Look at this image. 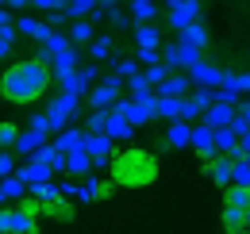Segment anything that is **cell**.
Instances as JSON below:
<instances>
[{
    "mask_svg": "<svg viewBox=\"0 0 250 234\" xmlns=\"http://www.w3.org/2000/svg\"><path fill=\"white\" fill-rule=\"evenodd\" d=\"M50 61L42 58H23L12 61L4 73H0V96L8 104H35L46 88H50Z\"/></svg>",
    "mask_w": 250,
    "mask_h": 234,
    "instance_id": "obj_1",
    "label": "cell"
},
{
    "mask_svg": "<svg viewBox=\"0 0 250 234\" xmlns=\"http://www.w3.org/2000/svg\"><path fill=\"white\" fill-rule=\"evenodd\" d=\"M108 176H112L116 188H150L158 180V154H150V150H143V146L112 150Z\"/></svg>",
    "mask_w": 250,
    "mask_h": 234,
    "instance_id": "obj_2",
    "label": "cell"
},
{
    "mask_svg": "<svg viewBox=\"0 0 250 234\" xmlns=\"http://www.w3.org/2000/svg\"><path fill=\"white\" fill-rule=\"evenodd\" d=\"M196 20H200V0H177V4L169 8V16H166V23L177 31V35H181L188 23H196Z\"/></svg>",
    "mask_w": 250,
    "mask_h": 234,
    "instance_id": "obj_3",
    "label": "cell"
},
{
    "mask_svg": "<svg viewBox=\"0 0 250 234\" xmlns=\"http://www.w3.org/2000/svg\"><path fill=\"white\" fill-rule=\"evenodd\" d=\"M120 88H124V77H120V73L104 77V85L89 92V104H93V108H112V104L120 100Z\"/></svg>",
    "mask_w": 250,
    "mask_h": 234,
    "instance_id": "obj_4",
    "label": "cell"
},
{
    "mask_svg": "<svg viewBox=\"0 0 250 234\" xmlns=\"http://www.w3.org/2000/svg\"><path fill=\"white\" fill-rule=\"evenodd\" d=\"M223 73H227V69H219V65H212V61L200 58L192 69H188V81L200 85V88H219V85H223Z\"/></svg>",
    "mask_w": 250,
    "mask_h": 234,
    "instance_id": "obj_5",
    "label": "cell"
},
{
    "mask_svg": "<svg viewBox=\"0 0 250 234\" xmlns=\"http://www.w3.org/2000/svg\"><path fill=\"white\" fill-rule=\"evenodd\" d=\"M231 165H235V157L216 154V157H208V161H204V173L212 176V184H216V188H227V184H231Z\"/></svg>",
    "mask_w": 250,
    "mask_h": 234,
    "instance_id": "obj_6",
    "label": "cell"
},
{
    "mask_svg": "<svg viewBox=\"0 0 250 234\" xmlns=\"http://www.w3.org/2000/svg\"><path fill=\"white\" fill-rule=\"evenodd\" d=\"M85 150H89V157H93V165H108V157H112V138L100 131V135H85Z\"/></svg>",
    "mask_w": 250,
    "mask_h": 234,
    "instance_id": "obj_7",
    "label": "cell"
},
{
    "mask_svg": "<svg viewBox=\"0 0 250 234\" xmlns=\"http://www.w3.org/2000/svg\"><path fill=\"white\" fill-rule=\"evenodd\" d=\"M135 50H162V27L158 23H135Z\"/></svg>",
    "mask_w": 250,
    "mask_h": 234,
    "instance_id": "obj_8",
    "label": "cell"
},
{
    "mask_svg": "<svg viewBox=\"0 0 250 234\" xmlns=\"http://www.w3.org/2000/svg\"><path fill=\"white\" fill-rule=\"evenodd\" d=\"M188 142H192V123L173 119V123H169V131H166V150H185Z\"/></svg>",
    "mask_w": 250,
    "mask_h": 234,
    "instance_id": "obj_9",
    "label": "cell"
},
{
    "mask_svg": "<svg viewBox=\"0 0 250 234\" xmlns=\"http://www.w3.org/2000/svg\"><path fill=\"white\" fill-rule=\"evenodd\" d=\"M42 215H46V219H54V223H73L77 207L69 204V196H54L50 204H42Z\"/></svg>",
    "mask_w": 250,
    "mask_h": 234,
    "instance_id": "obj_10",
    "label": "cell"
},
{
    "mask_svg": "<svg viewBox=\"0 0 250 234\" xmlns=\"http://www.w3.org/2000/svg\"><path fill=\"white\" fill-rule=\"evenodd\" d=\"M16 176H20V180H23V184H27V188H35V184H42V180H50V176H54V169H50V165H42V161H27V165H23V169H16Z\"/></svg>",
    "mask_w": 250,
    "mask_h": 234,
    "instance_id": "obj_11",
    "label": "cell"
},
{
    "mask_svg": "<svg viewBox=\"0 0 250 234\" xmlns=\"http://www.w3.org/2000/svg\"><path fill=\"white\" fill-rule=\"evenodd\" d=\"M42 142H46V131H35V127H27V131H20V135H16V154H23V157H31L35 150L42 146Z\"/></svg>",
    "mask_w": 250,
    "mask_h": 234,
    "instance_id": "obj_12",
    "label": "cell"
},
{
    "mask_svg": "<svg viewBox=\"0 0 250 234\" xmlns=\"http://www.w3.org/2000/svg\"><path fill=\"white\" fill-rule=\"evenodd\" d=\"M188 146H196V154L208 161V157H216V142H212V127L208 123H200V127H192V142Z\"/></svg>",
    "mask_w": 250,
    "mask_h": 234,
    "instance_id": "obj_13",
    "label": "cell"
},
{
    "mask_svg": "<svg viewBox=\"0 0 250 234\" xmlns=\"http://www.w3.org/2000/svg\"><path fill=\"white\" fill-rule=\"evenodd\" d=\"M65 173L69 176H89L93 173V157H89V150H73V154H65Z\"/></svg>",
    "mask_w": 250,
    "mask_h": 234,
    "instance_id": "obj_14",
    "label": "cell"
},
{
    "mask_svg": "<svg viewBox=\"0 0 250 234\" xmlns=\"http://www.w3.org/2000/svg\"><path fill=\"white\" fill-rule=\"evenodd\" d=\"M235 119V104H219V100H212L208 108H204V123L208 127H227Z\"/></svg>",
    "mask_w": 250,
    "mask_h": 234,
    "instance_id": "obj_15",
    "label": "cell"
},
{
    "mask_svg": "<svg viewBox=\"0 0 250 234\" xmlns=\"http://www.w3.org/2000/svg\"><path fill=\"white\" fill-rule=\"evenodd\" d=\"M23 196H27V184H23V180H20L16 173L0 180V204H20Z\"/></svg>",
    "mask_w": 250,
    "mask_h": 234,
    "instance_id": "obj_16",
    "label": "cell"
},
{
    "mask_svg": "<svg viewBox=\"0 0 250 234\" xmlns=\"http://www.w3.org/2000/svg\"><path fill=\"white\" fill-rule=\"evenodd\" d=\"M8 234H39V227H35V215L20 211V207H12V211H8Z\"/></svg>",
    "mask_w": 250,
    "mask_h": 234,
    "instance_id": "obj_17",
    "label": "cell"
},
{
    "mask_svg": "<svg viewBox=\"0 0 250 234\" xmlns=\"http://www.w3.org/2000/svg\"><path fill=\"white\" fill-rule=\"evenodd\" d=\"M188 88H192V81H188V73H169L162 85H158L154 96H185Z\"/></svg>",
    "mask_w": 250,
    "mask_h": 234,
    "instance_id": "obj_18",
    "label": "cell"
},
{
    "mask_svg": "<svg viewBox=\"0 0 250 234\" xmlns=\"http://www.w3.org/2000/svg\"><path fill=\"white\" fill-rule=\"evenodd\" d=\"M104 135H108L112 142H116V138L124 142V138H131V135H135V127H131V123H127L124 116H120V112H108V123H104Z\"/></svg>",
    "mask_w": 250,
    "mask_h": 234,
    "instance_id": "obj_19",
    "label": "cell"
},
{
    "mask_svg": "<svg viewBox=\"0 0 250 234\" xmlns=\"http://www.w3.org/2000/svg\"><path fill=\"white\" fill-rule=\"evenodd\" d=\"M212 142H216V154H235V142H239V135H235V127L227 123V127H212Z\"/></svg>",
    "mask_w": 250,
    "mask_h": 234,
    "instance_id": "obj_20",
    "label": "cell"
},
{
    "mask_svg": "<svg viewBox=\"0 0 250 234\" xmlns=\"http://www.w3.org/2000/svg\"><path fill=\"white\" fill-rule=\"evenodd\" d=\"M181 42H185V46H196V50H204V46L212 42V35H208V27L196 20V23H188V27L181 31Z\"/></svg>",
    "mask_w": 250,
    "mask_h": 234,
    "instance_id": "obj_21",
    "label": "cell"
},
{
    "mask_svg": "<svg viewBox=\"0 0 250 234\" xmlns=\"http://www.w3.org/2000/svg\"><path fill=\"white\" fill-rule=\"evenodd\" d=\"M54 146L62 150V154H73V150H81V146H85V131H77V127H62Z\"/></svg>",
    "mask_w": 250,
    "mask_h": 234,
    "instance_id": "obj_22",
    "label": "cell"
},
{
    "mask_svg": "<svg viewBox=\"0 0 250 234\" xmlns=\"http://www.w3.org/2000/svg\"><path fill=\"white\" fill-rule=\"evenodd\" d=\"M131 20L135 23H154L158 20V0H131Z\"/></svg>",
    "mask_w": 250,
    "mask_h": 234,
    "instance_id": "obj_23",
    "label": "cell"
},
{
    "mask_svg": "<svg viewBox=\"0 0 250 234\" xmlns=\"http://www.w3.org/2000/svg\"><path fill=\"white\" fill-rule=\"evenodd\" d=\"M243 211H247V207H231V204H223V211H219V223H223V231H227V234L247 231V227H243Z\"/></svg>",
    "mask_w": 250,
    "mask_h": 234,
    "instance_id": "obj_24",
    "label": "cell"
},
{
    "mask_svg": "<svg viewBox=\"0 0 250 234\" xmlns=\"http://www.w3.org/2000/svg\"><path fill=\"white\" fill-rule=\"evenodd\" d=\"M181 100H185V96H158V116L169 119V123L181 119Z\"/></svg>",
    "mask_w": 250,
    "mask_h": 234,
    "instance_id": "obj_25",
    "label": "cell"
},
{
    "mask_svg": "<svg viewBox=\"0 0 250 234\" xmlns=\"http://www.w3.org/2000/svg\"><path fill=\"white\" fill-rule=\"evenodd\" d=\"M223 204L250 207V188H243V184H227V188H223Z\"/></svg>",
    "mask_w": 250,
    "mask_h": 234,
    "instance_id": "obj_26",
    "label": "cell"
},
{
    "mask_svg": "<svg viewBox=\"0 0 250 234\" xmlns=\"http://www.w3.org/2000/svg\"><path fill=\"white\" fill-rule=\"evenodd\" d=\"M96 8H100L96 0H69V4H65V16H69V20H85V16H93Z\"/></svg>",
    "mask_w": 250,
    "mask_h": 234,
    "instance_id": "obj_27",
    "label": "cell"
},
{
    "mask_svg": "<svg viewBox=\"0 0 250 234\" xmlns=\"http://www.w3.org/2000/svg\"><path fill=\"white\" fill-rule=\"evenodd\" d=\"M93 20H73V31H69V42L77 46V42H93Z\"/></svg>",
    "mask_w": 250,
    "mask_h": 234,
    "instance_id": "obj_28",
    "label": "cell"
},
{
    "mask_svg": "<svg viewBox=\"0 0 250 234\" xmlns=\"http://www.w3.org/2000/svg\"><path fill=\"white\" fill-rule=\"evenodd\" d=\"M89 54H93V61L112 58V35H96V39H93V46H89Z\"/></svg>",
    "mask_w": 250,
    "mask_h": 234,
    "instance_id": "obj_29",
    "label": "cell"
},
{
    "mask_svg": "<svg viewBox=\"0 0 250 234\" xmlns=\"http://www.w3.org/2000/svg\"><path fill=\"white\" fill-rule=\"evenodd\" d=\"M231 184L250 188V161H247V157H235V165H231Z\"/></svg>",
    "mask_w": 250,
    "mask_h": 234,
    "instance_id": "obj_30",
    "label": "cell"
},
{
    "mask_svg": "<svg viewBox=\"0 0 250 234\" xmlns=\"http://www.w3.org/2000/svg\"><path fill=\"white\" fill-rule=\"evenodd\" d=\"M212 100H216V88H200V85H196V92L188 96V104H192V108H200V116H204V108H208Z\"/></svg>",
    "mask_w": 250,
    "mask_h": 234,
    "instance_id": "obj_31",
    "label": "cell"
},
{
    "mask_svg": "<svg viewBox=\"0 0 250 234\" xmlns=\"http://www.w3.org/2000/svg\"><path fill=\"white\" fill-rule=\"evenodd\" d=\"M16 135H20V127H16V123H0V154L16 146Z\"/></svg>",
    "mask_w": 250,
    "mask_h": 234,
    "instance_id": "obj_32",
    "label": "cell"
},
{
    "mask_svg": "<svg viewBox=\"0 0 250 234\" xmlns=\"http://www.w3.org/2000/svg\"><path fill=\"white\" fill-rule=\"evenodd\" d=\"M108 112H112V108H93V116H89V131H85V135H100L104 123H108Z\"/></svg>",
    "mask_w": 250,
    "mask_h": 234,
    "instance_id": "obj_33",
    "label": "cell"
},
{
    "mask_svg": "<svg viewBox=\"0 0 250 234\" xmlns=\"http://www.w3.org/2000/svg\"><path fill=\"white\" fill-rule=\"evenodd\" d=\"M77 100H81L77 92H62V96H58L50 108H58V112H65V116H73V112H77Z\"/></svg>",
    "mask_w": 250,
    "mask_h": 234,
    "instance_id": "obj_34",
    "label": "cell"
},
{
    "mask_svg": "<svg viewBox=\"0 0 250 234\" xmlns=\"http://www.w3.org/2000/svg\"><path fill=\"white\" fill-rule=\"evenodd\" d=\"M143 77L150 81V88H158L162 81H166V77H169V69H166V65L158 61V65H146V69H143Z\"/></svg>",
    "mask_w": 250,
    "mask_h": 234,
    "instance_id": "obj_35",
    "label": "cell"
},
{
    "mask_svg": "<svg viewBox=\"0 0 250 234\" xmlns=\"http://www.w3.org/2000/svg\"><path fill=\"white\" fill-rule=\"evenodd\" d=\"M116 73H120L124 81H131V77L139 73V58H116Z\"/></svg>",
    "mask_w": 250,
    "mask_h": 234,
    "instance_id": "obj_36",
    "label": "cell"
},
{
    "mask_svg": "<svg viewBox=\"0 0 250 234\" xmlns=\"http://www.w3.org/2000/svg\"><path fill=\"white\" fill-rule=\"evenodd\" d=\"M12 42H16V27H0V58L12 54Z\"/></svg>",
    "mask_w": 250,
    "mask_h": 234,
    "instance_id": "obj_37",
    "label": "cell"
},
{
    "mask_svg": "<svg viewBox=\"0 0 250 234\" xmlns=\"http://www.w3.org/2000/svg\"><path fill=\"white\" fill-rule=\"evenodd\" d=\"M231 157H250V131H239V142H235Z\"/></svg>",
    "mask_w": 250,
    "mask_h": 234,
    "instance_id": "obj_38",
    "label": "cell"
},
{
    "mask_svg": "<svg viewBox=\"0 0 250 234\" xmlns=\"http://www.w3.org/2000/svg\"><path fill=\"white\" fill-rule=\"evenodd\" d=\"M135 58H139V65H158L162 50H135Z\"/></svg>",
    "mask_w": 250,
    "mask_h": 234,
    "instance_id": "obj_39",
    "label": "cell"
},
{
    "mask_svg": "<svg viewBox=\"0 0 250 234\" xmlns=\"http://www.w3.org/2000/svg\"><path fill=\"white\" fill-rule=\"evenodd\" d=\"M12 173H16V161H12V154L4 150V154H0V180H4V176H12Z\"/></svg>",
    "mask_w": 250,
    "mask_h": 234,
    "instance_id": "obj_40",
    "label": "cell"
},
{
    "mask_svg": "<svg viewBox=\"0 0 250 234\" xmlns=\"http://www.w3.org/2000/svg\"><path fill=\"white\" fill-rule=\"evenodd\" d=\"M77 73H81V81H85V88L93 85L96 77H100V69H96V61H89V65H85V69H77Z\"/></svg>",
    "mask_w": 250,
    "mask_h": 234,
    "instance_id": "obj_41",
    "label": "cell"
},
{
    "mask_svg": "<svg viewBox=\"0 0 250 234\" xmlns=\"http://www.w3.org/2000/svg\"><path fill=\"white\" fill-rule=\"evenodd\" d=\"M112 27H120V31H127V27H135V23H131V16H124V12H120V8H116V12H112Z\"/></svg>",
    "mask_w": 250,
    "mask_h": 234,
    "instance_id": "obj_42",
    "label": "cell"
},
{
    "mask_svg": "<svg viewBox=\"0 0 250 234\" xmlns=\"http://www.w3.org/2000/svg\"><path fill=\"white\" fill-rule=\"evenodd\" d=\"M31 127L35 131H50V127H46V116H31Z\"/></svg>",
    "mask_w": 250,
    "mask_h": 234,
    "instance_id": "obj_43",
    "label": "cell"
},
{
    "mask_svg": "<svg viewBox=\"0 0 250 234\" xmlns=\"http://www.w3.org/2000/svg\"><path fill=\"white\" fill-rule=\"evenodd\" d=\"M0 27H12V16H8L4 8H0Z\"/></svg>",
    "mask_w": 250,
    "mask_h": 234,
    "instance_id": "obj_44",
    "label": "cell"
},
{
    "mask_svg": "<svg viewBox=\"0 0 250 234\" xmlns=\"http://www.w3.org/2000/svg\"><path fill=\"white\" fill-rule=\"evenodd\" d=\"M4 4H8V8H27L31 0H4Z\"/></svg>",
    "mask_w": 250,
    "mask_h": 234,
    "instance_id": "obj_45",
    "label": "cell"
},
{
    "mask_svg": "<svg viewBox=\"0 0 250 234\" xmlns=\"http://www.w3.org/2000/svg\"><path fill=\"white\" fill-rule=\"evenodd\" d=\"M35 8H46V12H50V8H54V0H31Z\"/></svg>",
    "mask_w": 250,
    "mask_h": 234,
    "instance_id": "obj_46",
    "label": "cell"
},
{
    "mask_svg": "<svg viewBox=\"0 0 250 234\" xmlns=\"http://www.w3.org/2000/svg\"><path fill=\"white\" fill-rule=\"evenodd\" d=\"M243 227H247V231H250V207H247V211H243Z\"/></svg>",
    "mask_w": 250,
    "mask_h": 234,
    "instance_id": "obj_47",
    "label": "cell"
},
{
    "mask_svg": "<svg viewBox=\"0 0 250 234\" xmlns=\"http://www.w3.org/2000/svg\"><path fill=\"white\" fill-rule=\"evenodd\" d=\"M96 4H100V8H112V4H116V0H96Z\"/></svg>",
    "mask_w": 250,
    "mask_h": 234,
    "instance_id": "obj_48",
    "label": "cell"
},
{
    "mask_svg": "<svg viewBox=\"0 0 250 234\" xmlns=\"http://www.w3.org/2000/svg\"><path fill=\"white\" fill-rule=\"evenodd\" d=\"M65 4H69V0H54V8H65Z\"/></svg>",
    "mask_w": 250,
    "mask_h": 234,
    "instance_id": "obj_49",
    "label": "cell"
},
{
    "mask_svg": "<svg viewBox=\"0 0 250 234\" xmlns=\"http://www.w3.org/2000/svg\"><path fill=\"white\" fill-rule=\"evenodd\" d=\"M166 4H169V8H173V4H177V0H166Z\"/></svg>",
    "mask_w": 250,
    "mask_h": 234,
    "instance_id": "obj_50",
    "label": "cell"
},
{
    "mask_svg": "<svg viewBox=\"0 0 250 234\" xmlns=\"http://www.w3.org/2000/svg\"><path fill=\"white\" fill-rule=\"evenodd\" d=\"M0 4H4V0H0Z\"/></svg>",
    "mask_w": 250,
    "mask_h": 234,
    "instance_id": "obj_51",
    "label": "cell"
},
{
    "mask_svg": "<svg viewBox=\"0 0 250 234\" xmlns=\"http://www.w3.org/2000/svg\"><path fill=\"white\" fill-rule=\"evenodd\" d=\"M116 4H120V0H116Z\"/></svg>",
    "mask_w": 250,
    "mask_h": 234,
    "instance_id": "obj_52",
    "label": "cell"
}]
</instances>
